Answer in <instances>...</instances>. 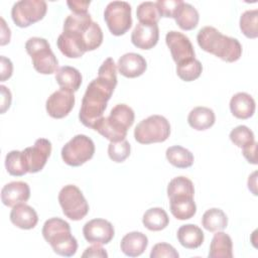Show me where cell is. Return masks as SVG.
<instances>
[{"label": "cell", "instance_id": "obj_17", "mask_svg": "<svg viewBox=\"0 0 258 258\" xmlns=\"http://www.w3.org/2000/svg\"><path fill=\"white\" fill-rule=\"evenodd\" d=\"M29 198L30 188L24 181H11L6 183L1 189V201L3 205L10 208L26 203Z\"/></svg>", "mask_w": 258, "mask_h": 258}, {"label": "cell", "instance_id": "obj_18", "mask_svg": "<svg viewBox=\"0 0 258 258\" xmlns=\"http://www.w3.org/2000/svg\"><path fill=\"white\" fill-rule=\"evenodd\" d=\"M147 68V62L145 58L135 52H128L123 54L119 59L117 63L118 72L126 77V78H137L143 73H145Z\"/></svg>", "mask_w": 258, "mask_h": 258}, {"label": "cell", "instance_id": "obj_30", "mask_svg": "<svg viewBox=\"0 0 258 258\" xmlns=\"http://www.w3.org/2000/svg\"><path fill=\"white\" fill-rule=\"evenodd\" d=\"M202 225L209 232L223 231L228 226V218L221 209L212 208L204 213Z\"/></svg>", "mask_w": 258, "mask_h": 258}, {"label": "cell", "instance_id": "obj_9", "mask_svg": "<svg viewBox=\"0 0 258 258\" xmlns=\"http://www.w3.org/2000/svg\"><path fill=\"white\" fill-rule=\"evenodd\" d=\"M58 203L62 213L72 221H80L89 212V204L81 189L74 185H64L58 194Z\"/></svg>", "mask_w": 258, "mask_h": 258}, {"label": "cell", "instance_id": "obj_33", "mask_svg": "<svg viewBox=\"0 0 258 258\" xmlns=\"http://www.w3.org/2000/svg\"><path fill=\"white\" fill-rule=\"evenodd\" d=\"M240 29L248 38L258 36V10L252 9L245 11L240 17Z\"/></svg>", "mask_w": 258, "mask_h": 258}, {"label": "cell", "instance_id": "obj_42", "mask_svg": "<svg viewBox=\"0 0 258 258\" xmlns=\"http://www.w3.org/2000/svg\"><path fill=\"white\" fill-rule=\"evenodd\" d=\"M1 82H5L12 76L13 64L11 60L4 55H1Z\"/></svg>", "mask_w": 258, "mask_h": 258}, {"label": "cell", "instance_id": "obj_4", "mask_svg": "<svg viewBox=\"0 0 258 258\" xmlns=\"http://www.w3.org/2000/svg\"><path fill=\"white\" fill-rule=\"evenodd\" d=\"M134 111L126 104L114 106L108 117H102L96 122L93 129L99 132L110 142L122 141L126 138L128 129L133 125Z\"/></svg>", "mask_w": 258, "mask_h": 258}, {"label": "cell", "instance_id": "obj_23", "mask_svg": "<svg viewBox=\"0 0 258 258\" xmlns=\"http://www.w3.org/2000/svg\"><path fill=\"white\" fill-rule=\"evenodd\" d=\"M82 75L79 70L74 67L63 66L57 69L55 72V81L60 89L70 91L72 93L77 92L82 85Z\"/></svg>", "mask_w": 258, "mask_h": 258}, {"label": "cell", "instance_id": "obj_27", "mask_svg": "<svg viewBox=\"0 0 258 258\" xmlns=\"http://www.w3.org/2000/svg\"><path fill=\"white\" fill-rule=\"evenodd\" d=\"M173 18L180 29L191 30L198 26L200 15L192 5L182 1L177 7Z\"/></svg>", "mask_w": 258, "mask_h": 258}, {"label": "cell", "instance_id": "obj_29", "mask_svg": "<svg viewBox=\"0 0 258 258\" xmlns=\"http://www.w3.org/2000/svg\"><path fill=\"white\" fill-rule=\"evenodd\" d=\"M166 159L170 164L177 168H187L194 163V154L180 145H173L166 149Z\"/></svg>", "mask_w": 258, "mask_h": 258}, {"label": "cell", "instance_id": "obj_20", "mask_svg": "<svg viewBox=\"0 0 258 258\" xmlns=\"http://www.w3.org/2000/svg\"><path fill=\"white\" fill-rule=\"evenodd\" d=\"M148 238L141 232H130L126 234L120 243L121 251L129 257H138L146 250Z\"/></svg>", "mask_w": 258, "mask_h": 258}, {"label": "cell", "instance_id": "obj_16", "mask_svg": "<svg viewBox=\"0 0 258 258\" xmlns=\"http://www.w3.org/2000/svg\"><path fill=\"white\" fill-rule=\"evenodd\" d=\"M159 39L157 24L138 22L131 33L132 43L140 49H150L155 46Z\"/></svg>", "mask_w": 258, "mask_h": 258}, {"label": "cell", "instance_id": "obj_36", "mask_svg": "<svg viewBox=\"0 0 258 258\" xmlns=\"http://www.w3.org/2000/svg\"><path fill=\"white\" fill-rule=\"evenodd\" d=\"M231 141L238 147L244 148L255 142L254 133L245 125H239L235 127L229 135Z\"/></svg>", "mask_w": 258, "mask_h": 258}, {"label": "cell", "instance_id": "obj_40", "mask_svg": "<svg viewBox=\"0 0 258 258\" xmlns=\"http://www.w3.org/2000/svg\"><path fill=\"white\" fill-rule=\"evenodd\" d=\"M70 10L74 14H86L88 13V8L91 4L90 1H68L67 2Z\"/></svg>", "mask_w": 258, "mask_h": 258}, {"label": "cell", "instance_id": "obj_32", "mask_svg": "<svg viewBox=\"0 0 258 258\" xmlns=\"http://www.w3.org/2000/svg\"><path fill=\"white\" fill-rule=\"evenodd\" d=\"M203 72V66L199 59L190 58L176 64V75L184 82L197 80Z\"/></svg>", "mask_w": 258, "mask_h": 258}, {"label": "cell", "instance_id": "obj_34", "mask_svg": "<svg viewBox=\"0 0 258 258\" xmlns=\"http://www.w3.org/2000/svg\"><path fill=\"white\" fill-rule=\"evenodd\" d=\"M5 167L7 172L13 176H22L27 173L21 151L19 150H12L7 153L5 157Z\"/></svg>", "mask_w": 258, "mask_h": 258}, {"label": "cell", "instance_id": "obj_21", "mask_svg": "<svg viewBox=\"0 0 258 258\" xmlns=\"http://www.w3.org/2000/svg\"><path fill=\"white\" fill-rule=\"evenodd\" d=\"M255 101L247 93L240 92L235 94L230 100V110L233 116L238 119H248L255 113Z\"/></svg>", "mask_w": 258, "mask_h": 258}, {"label": "cell", "instance_id": "obj_15", "mask_svg": "<svg viewBox=\"0 0 258 258\" xmlns=\"http://www.w3.org/2000/svg\"><path fill=\"white\" fill-rule=\"evenodd\" d=\"M75 106L74 93L59 89L53 92L46 100L45 108L47 114L54 119H61L69 115Z\"/></svg>", "mask_w": 258, "mask_h": 258}, {"label": "cell", "instance_id": "obj_24", "mask_svg": "<svg viewBox=\"0 0 258 258\" xmlns=\"http://www.w3.org/2000/svg\"><path fill=\"white\" fill-rule=\"evenodd\" d=\"M209 258H232L233 242L231 237L222 232H217L211 242L209 250Z\"/></svg>", "mask_w": 258, "mask_h": 258}, {"label": "cell", "instance_id": "obj_19", "mask_svg": "<svg viewBox=\"0 0 258 258\" xmlns=\"http://www.w3.org/2000/svg\"><path fill=\"white\" fill-rule=\"evenodd\" d=\"M11 223L19 229H33L38 222V216L35 210L25 203L14 206L10 212Z\"/></svg>", "mask_w": 258, "mask_h": 258}, {"label": "cell", "instance_id": "obj_37", "mask_svg": "<svg viewBox=\"0 0 258 258\" xmlns=\"http://www.w3.org/2000/svg\"><path fill=\"white\" fill-rule=\"evenodd\" d=\"M130 151L131 146L126 139L117 142H110L108 145V155L110 159L118 163L123 162L130 155Z\"/></svg>", "mask_w": 258, "mask_h": 258}, {"label": "cell", "instance_id": "obj_26", "mask_svg": "<svg viewBox=\"0 0 258 258\" xmlns=\"http://www.w3.org/2000/svg\"><path fill=\"white\" fill-rule=\"evenodd\" d=\"M170 212L177 220H188L197 213V206L194 197H176L169 199Z\"/></svg>", "mask_w": 258, "mask_h": 258}, {"label": "cell", "instance_id": "obj_41", "mask_svg": "<svg viewBox=\"0 0 258 258\" xmlns=\"http://www.w3.org/2000/svg\"><path fill=\"white\" fill-rule=\"evenodd\" d=\"M82 257H100V258H107L108 254L105 251V249L103 247H101V245L95 244L93 246L88 247L84 253L82 254Z\"/></svg>", "mask_w": 258, "mask_h": 258}, {"label": "cell", "instance_id": "obj_7", "mask_svg": "<svg viewBox=\"0 0 258 258\" xmlns=\"http://www.w3.org/2000/svg\"><path fill=\"white\" fill-rule=\"evenodd\" d=\"M170 135V124L160 115H151L140 121L134 129V138L141 144L165 141Z\"/></svg>", "mask_w": 258, "mask_h": 258}, {"label": "cell", "instance_id": "obj_28", "mask_svg": "<svg viewBox=\"0 0 258 258\" xmlns=\"http://www.w3.org/2000/svg\"><path fill=\"white\" fill-rule=\"evenodd\" d=\"M142 223L149 231H161L165 229L169 223V218L166 212L161 208L148 209L142 218Z\"/></svg>", "mask_w": 258, "mask_h": 258}, {"label": "cell", "instance_id": "obj_35", "mask_svg": "<svg viewBox=\"0 0 258 258\" xmlns=\"http://www.w3.org/2000/svg\"><path fill=\"white\" fill-rule=\"evenodd\" d=\"M136 15L139 22L141 23L157 24V22L160 19V15L158 13L156 4L150 1L140 3L137 7Z\"/></svg>", "mask_w": 258, "mask_h": 258}, {"label": "cell", "instance_id": "obj_44", "mask_svg": "<svg viewBox=\"0 0 258 258\" xmlns=\"http://www.w3.org/2000/svg\"><path fill=\"white\" fill-rule=\"evenodd\" d=\"M256 147H257V143H256V141H255L253 144L242 148V153H243L244 157L247 159V161H248L249 163L257 164V159H256Z\"/></svg>", "mask_w": 258, "mask_h": 258}, {"label": "cell", "instance_id": "obj_12", "mask_svg": "<svg viewBox=\"0 0 258 258\" xmlns=\"http://www.w3.org/2000/svg\"><path fill=\"white\" fill-rule=\"evenodd\" d=\"M51 153V143L45 138H38L30 147L21 151V156L27 172L36 173L40 171Z\"/></svg>", "mask_w": 258, "mask_h": 258}, {"label": "cell", "instance_id": "obj_8", "mask_svg": "<svg viewBox=\"0 0 258 258\" xmlns=\"http://www.w3.org/2000/svg\"><path fill=\"white\" fill-rule=\"evenodd\" d=\"M60 153L68 165L81 166L94 156L95 144L87 135L78 134L63 145Z\"/></svg>", "mask_w": 258, "mask_h": 258}, {"label": "cell", "instance_id": "obj_5", "mask_svg": "<svg viewBox=\"0 0 258 258\" xmlns=\"http://www.w3.org/2000/svg\"><path fill=\"white\" fill-rule=\"evenodd\" d=\"M42 236L57 255L71 257L78 250V242L72 235L70 224L60 218L46 220L42 227Z\"/></svg>", "mask_w": 258, "mask_h": 258}, {"label": "cell", "instance_id": "obj_43", "mask_svg": "<svg viewBox=\"0 0 258 258\" xmlns=\"http://www.w3.org/2000/svg\"><path fill=\"white\" fill-rule=\"evenodd\" d=\"M0 90H1V96H2L1 97V114H4L11 105L12 96H11L10 90L5 86L1 85Z\"/></svg>", "mask_w": 258, "mask_h": 258}, {"label": "cell", "instance_id": "obj_31", "mask_svg": "<svg viewBox=\"0 0 258 258\" xmlns=\"http://www.w3.org/2000/svg\"><path fill=\"white\" fill-rule=\"evenodd\" d=\"M195 187L192 181L185 176H177L172 178L167 185L168 199L176 197H194Z\"/></svg>", "mask_w": 258, "mask_h": 258}, {"label": "cell", "instance_id": "obj_1", "mask_svg": "<svg viewBox=\"0 0 258 258\" xmlns=\"http://www.w3.org/2000/svg\"><path fill=\"white\" fill-rule=\"evenodd\" d=\"M102 42V29L97 22L92 20L90 13H73L66 18L56 45L64 56L78 58L87 51L95 50Z\"/></svg>", "mask_w": 258, "mask_h": 258}, {"label": "cell", "instance_id": "obj_10", "mask_svg": "<svg viewBox=\"0 0 258 258\" xmlns=\"http://www.w3.org/2000/svg\"><path fill=\"white\" fill-rule=\"evenodd\" d=\"M104 20L115 36L125 34L132 25L131 6L126 1H112L104 11Z\"/></svg>", "mask_w": 258, "mask_h": 258}, {"label": "cell", "instance_id": "obj_3", "mask_svg": "<svg viewBox=\"0 0 258 258\" xmlns=\"http://www.w3.org/2000/svg\"><path fill=\"white\" fill-rule=\"evenodd\" d=\"M200 47L227 62L237 61L242 55V45L238 39L222 34L213 26H205L197 35Z\"/></svg>", "mask_w": 258, "mask_h": 258}, {"label": "cell", "instance_id": "obj_39", "mask_svg": "<svg viewBox=\"0 0 258 258\" xmlns=\"http://www.w3.org/2000/svg\"><path fill=\"white\" fill-rule=\"evenodd\" d=\"M181 0H158L155 4L160 17L173 18Z\"/></svg>", "mask_w": 258, "mask_h": 258}, {"label": "cell", "instance_id": "obj_25", "mask_svg": "<svg viewBox=\"0 0 258 258\" xmlns=\"http://www.w3.org/2000/svg\"><path fill=\"white\" fill-rule=\"evenodd\" d=\"M216 121L215 113L212 109L208 107H196L194 108L188 116L187 122L189 126L198 131H203L211 128Z\"/></svg>", "mask_w": 258, "mask_h": 258}, {"label": "cell", "instance_id": "obj_13", "mask_svg": "<svg viewBox=\"0 0 258 258\" xmlns=\"http://www.w3.org/2000/svg\"><path fill=\"white\" fill-rule=\"evenodd\" d=\"M165 42L170 50L172 59L175 63L195 58L194 46L189 38L183 33L175 30H171L165 35Z\"/></svg>", "mask_w": 258, "mask_h": 258}, {"label": "cell", "instance_id": "obj_38", "mask_svg": "<svg viewBox=\"0 0 258 258\" xmlns=\"http://www.w3.org/2000/svg\"><path fill=\"white\" fill-rule=\"evenodd\" d=\"M178 256L179 254L174 249V247L167 243L155 244L150 252V258H178Z\"/></svg>", "mask_w": 258, "mask_h": 258}, {"label": "cell", "instance_id": "obj_11", "mask_svg": "<svg viewBox=\"0 0 258 258\" xmlns=\"http://www.w3.org/2000/svg\"><path fill=\"white\" fill-rule=\"evenodd\" d=\"M47 10L46 2L43 0H20L13 4L11 17L18 27H28L41 20Z\"/></svg>", "mask_w": 258, "mask_h": 258}, {"label": "cell", "instance_id": "obj_14", "mask_svg": "<svg viewBox=\"0 0 258 258\" xmlns=\"http://www.w3.org/2000/svg\"><path fill=\"white\" fill-rule=\"evenodd\" d=\"M83 234L89 243L104 245L111 242L115 235V230L109 221L93 219L84 225Z\"/></svg>", "mask_w": 258, "mask_h": 258}, {"label": "cell", "instance_id": "obj_45", "mask_svg": "<svg viewBox=\"0 0 258 258\" xmlns=\"http://www.w3.org/2000/svg\"><path fill=\"white\" fill-rule=\"evenodd\" d=\"M10 38H11L10 28L6 25L4 18L1 17V41H0V44L5 45V44L9 43Z\"/></svg>", "mask_w": 258, "mask_h": 258}, {"label": "cell", "instance_id": "obj_22", "mask_svg": "<svg viewBox=\"0 0 258 258\" xmlns=\"http://www.w3.org/2000/svg\"><path fill=\"white\" fill-rule=\"evenodd\" d=\"M176 237L180 245L186 249L199 248L204 243L205 239V235L202 229L194 224L180 226L177 230Z\"/></svg>", "mask_w": 258, "mask_h": 258}, {"label": "cell", "instance_id": "obj_2", "mask_svg": "<svg viewBox=\"0 0 258 258\" xmlns=\"http://www.w3.org/2000/svg\"><path fill=\"white\" fill-rule=\"evenodd\" d=\"M117 86V68L112 57L106 58L98 70V77L91 81L84 94L79 119L92 128L103 117L108 101Z\"/></svg>", "mask_w": 258, "mask_h": 258}, {"label": "cell", "instance_id": "obj_6", "mask_svg": "<svg viewBox=\"0 0 258 258\" xmlns=\"http://www.w3.org/2000/svg\"><path fill=\"white\" fill-rule=\"evenodd\" d=\"M25 49L30 55L33 68L37 73L51 75L57 71L58 60L45 38L30 37L25 43Z\"/></svg>", "mask_w": 258, "mask_h": 258}]
</instances>
